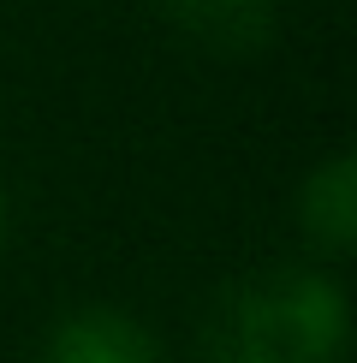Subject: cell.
Listing matches in <instances>:
<instances>
[{"label":"cell","mask_w":357,"mask_h":363,"mask_svg":"<svg viewBox=\"0 0 357 363\" xmlns=\"http://www.w3.org/2000/svg\"><path fill=\"white\" fill-rule=\"evenodd\" d=\"M351 310L322 268H268L227 286L208 310V363H339Z\"/></svg>","instance_id":"6da1fadb"},{"label":"cell","mask_w":357,"mask_h":363,"mask_svg":"<svg viewBox=\"0 0 357 363\" xmlns=\"http://www.w3.org/2000/svg\"><path fill=\"white\" fill-rule=\"evenodd\" d=\"M161 24L208 60H250L274 42L280 0H155Z\"/></svg>","instance_id":"7a4b0ae2"},{"label":"cell","mask_w":357,"mask_h":363,"mask_svg":"<svg viewBox=\"0 0 357 363\" xmlns=\"http://www.w3.org/2000/svg\"><path fill=\"white\" fill-rule=\"evenodd\" d=\"M298 233L327 262L351 256V245H357V161L351 155H327L298 185Z\"/></svg>","instance_id":"3957f363"},{"label":"cell","mask_w":357,"mask_h":363,"mask_svg":"<svg viewBox=\"0 0 357 363\" xmlns=\"http://www.w3.org/2000/svg\"><path fill=\"white\" fill-rule=\"evenodd\" d=\"M42 363H161V345L119 310H72L54 322Z\"/></svg>","instance_id":"277c9868"},{"label":"cell","mask_w":357,"mask_h":363,"mask_svg":"<svg viewBox=\"0 0 357 363\" xmlns=\"http://www.w3.org/2000/svg\"><path fill=\"white\" fill-rule=\"evenodd\" d=\"M0 238H6V203H0Z\"/></svg>","instance_id":"5b68a950"}]
</instances>
